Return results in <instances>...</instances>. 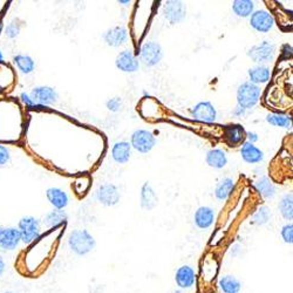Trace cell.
<instances>
[{
  "label": "cell",
  "instance_id": "8fae6325",
  "mask_svg": "<svg viewBox=\"0 0 293 293\" xmlns=\"http://www.w3.org/2000/svg\"><path fill=\"white\" fill-rule=\"evenodd\" d=\"M163 15L170 24H179L187 15V7L182 2L169 0L163 5Z\"/></svg>",
  "mask_w": 293,
  "mask_h": 293
},
{
  "label": "cell",
  "instance_id": "e575fe53",
  "mask_svg": "<svg viewBox=\"0 0 293 293\" xmlns=\"http://www.w3.org/2000/svg\"><path fill=\"white\" fill-rule=\"evenodd\" d=\"M106 106H107V108H108L110 111H119L120 109L122 108V100H121V97L109 99V100L107 101Z\"/></svg>",
  "mask_w": 293,
  "mask_h": 293
},
{
  "label": "cell",
  "instance_id": "ac0fdd59",
  "mask_svg": "<svg viewBox=\"0 0 293 293\" xmlns=\"http://www.w3.org/2000/svg\"><path fill=\"white\" fill-rule=\"evenodd\" d=\"M159 203V197L156 195L154 188L151 187L149 182H146L141 188V193H140V204L144 210H152Z\"/></svg>",
  "mask_w": 293,
  "mask_h": 293
},
{
  "label": "cell",
  "instance_id": "ab89813d",
  "mask_svg": "<svg viewBox=\"0 0 293 293\" xmlns=\"http://www.w3.org/2000/svg\"><path fill=\"white\" fill-rule=\"evenodd\" d=\"M5 267H6L5 261H4L2 256H0V277H2V276L4 275V272H5Z\"/></svg>",
  "mask_w": 293,
  "mask_h": 293
},
{
  "label": "cell",
  "instance_id": "7402d4cb",
  "mask_svg": "<svg viewBox=\"0 0 293 293\" xmlns=\"http://www.w3.org/2000/svg\"><path fill=\"white\" fill-rule=\"evenodd\" d=\"M245 130L241 125H232L228 126L225 129L224 138L230 147H236L241 144L245 139Z\"/></svg>",
  "mask_w": 293,
  "mask_h": 293
},
{
  "label": "cell",
  "instance_id": "ee69618b",
  "mask_svg": "<svg viewBox=\"0 0 293 293\" xmlns=\"http://www.w3.org/2000/svg\"><path fill=\"white\" fill-rule=\"evenodd\" d=\"M3 27H4V24H3V20L0 19V33H2L3 31Z\"/></svg>",
  "mask_w": 293,
  "mask_h": 293
},
{
  "label": "cell",
  "instance_id": "7a4b0ae2",
  "mask_svg": "<svg viewBox=\"0 0 293 293\" xmlns=\"http://www.w3.org/2000/svg\"><path fill=\"white\" fill-rule=\"evenodd\" d=\"M262 90L259 86L251 84V82L246 81L239 85L237 89V103L238 107L242 109H250L257 105L259 99H261Z\"/></svg>",
  "mask_w": 293,
  "mask_h": 293
},
{
  "label": "cell",
  "instance_id": "60d3db41",
  "mask_svg": "<svg viewBox=\"0 0 293 293\" xmlns=\"http://www.w3.org/2000/svg\"><path fill=\"white\" fill-rule=\"evenodd\" d=\"M244 113H245V110L242 109L241 107H237V109L235 110V114L236 115H244Z\"/></svg>",
  "mask_w": 293,
  "mask_h": 293
},
{
  "label": "cell",
  "instance_id": "d6a6232c",
  "mask_svg": "<svg viewBox=\"0 0 293 293\" xmlns=\"http://www.w3.org/2000/svg\"><path fill=\"white\" fill-rule=\"evenodd\" d=\"M20 30H22V25L16 22V20H13V22L7 25V27L5 30V34L6 36H8V38L14 39L19 35Z\"/></svg>",
  "mask_w": 293,
  "mask_h": 293
},
{
  "label": "cell",
  "instance_id": "83f0119b",
  "mask_svg": "<svg viewBox=\"0 0 293 293\" xmlns=\"http://www.w3.org/2000/svg\"><path fill=\"white\" fill-rule=\"evenodd\" d=\"M232 11L239 18H249L255 12V3L251 0H236L232 3Z\"/></svg>",
  "mask_w": 293,
  "mask_h": 293
},
{
  "label": "cell",
  "instance_id": "7c38bea8",
  "mask_svg": "<svg viewBox=\"0 0 293 293\" xmlns=\"http://www.w3.org/2000/svg\"><path fill=\"white\" fill-rule=\"evenodd\" d=\"M115 66L121 72L125 73H134L139 71L140 61L133 51L130 49H125V51L120 52L116 59H115Z\"/></svg>",
  "mask_w": 293,
  "mask_h": 293
},
{
  "label": "cell",
  "instance_id": "52a82bcc",
  "mask_svg": "<svg viewBox=\"0 0 293 293\" xmlns=\"http://www.w3.org/2000/svg\"><path fill=\"white\" fill-rule=\"evenodd\" d=\"M191 118L198 122L213 123L217 119V110L214 106L209 101L198 102L191 109Z\"/></svg>",
  "mask_w": 293,
  "mask_h": 293
},
{
  "label": "cell",
  "instance_id": "44dd1931",
  "mask_svg": "<svg viewBox=\"0 0 293 293\" xmlns=\"http://www.w3.org/2000/svg\"><path fill=\"white\" fill-rule=\"evenodd\" d=\"M249 79L251 84L253 85H263L266 84L271 77V69L265 65H258L255 67L250 68L249 72Z\"/></svg>",
  "mask_w": 293,
  "mask_h": 293
},
{
  "label": "cell",
  "instance_id": "f6af8a7d",
  "mask_svg": "<svg viewBox=\"0 0 293 293\" xmlns=\"http://www.w3.org/2000/svg\"><path fill=\"white\" fill-rule=\"evenodd\" d=\"M3 228H4V226H3V225H0V230H2Z\"/></svg>",
  "mask_w": 293,
  "mask_h": 293
},
{
  "label": "cell",
  "instance_id": "7bdbcfd3",
  "mask_svg": "<svg viewBox=\"0 0 293 293\" xmlns=\"http://www.w3.org/2000/svg\"><path fill=\"white\" fill-rule=\"evenodd\" d=\"M4 61V56H3V52H2V49H0V63H3Z\"/></svg>",
  "mask_w": 293,
  "mask_h": 293
},
{
  "label": "cell",
  "instance_id": "d4e9b609",
  "mask_svg": "<svg viewBox=\"0 0 293 293\" xmlns=\"http://www.w3.org/2000/svg\"><path fill=\"white\" fill-rule=\"evenodd\" d=\"M233 189H235V181L231 179V177H225V179L221 180L216 185V189H214V196H216L217 200L225 201L228 200L229 196L231 195V192L233 191Z\"/></svg>",
  "mask_w": 293,
  "mask_h": 293
},
{
  "label": "cell",
  "instance_id": "f35d334b",
  "mask_svg": "<svg viewBox=\"0 0 293 293\" xmlns=\"http://www.w3.org/2000/svg\"><path fill=\"white\" fill-rule=\"evenodd\" d=\"M245 138H247V142L253 143V144H255V142H257L258 140H259L258 135L256 134V133H252V131H249V133H246Z\"/></svg>",
  "mask_w": 293,
  "mask_h": 293
},
{
  "label": "cell",
  "instance_id": "1f68e13d",
  "mask_svg": "<svg viewBox=\"0 0 293 293\" xmlns=\"http://www.w3.org/2000/svg\"><path fill=\"white\" fill-rule=\"evenodd\" d=\"M270 218H271L270 210L267 209L266 206H261V208H259L257 211L253 213L252 222L255 223V224L264 225L270 221Z\"/></svg>",
  "mask_w": 293,
  "mask_h": 293
},
{
  "label": "cell",
  "instance_id": "ba28073f",
  "mask_svg": "<svg viewBox=\"0 0 293 293\" xmlns=\"http://www.w3.org/2000/svg\"><path fill=\"white\" fill-rule=\"evenodd\" d=\"M30 96L39 107H46L56 103L59 94L54 88L48 87V86H39V87L32 89Z\"/></svg>",
  "mask_w": 293,
  "mask_h": 293
},
{
  "label": "cell",
  "instance_id": "9c48e42d",
  "mask_svg": "<svg viewBox=\"0 0 293 293\" xmlns=\"http://www.w3.org/2000/svg\"><path fill=\"white\" fill-rule=\"evenodd\" d=\"M95 197L102 205L114 206L120 202L121 193H120L119 188L115 184L105 183L97 188Z\"/></svg>",
  "mask_w": 293,
  "mask_h": 293
},
{
  "label": "cell",
  "instance_id": "5b68a950",
  "mask_svg": "<svg viewBox=\"0 0 293 293\" xmlns=\"http://www.w3.org/2000/svg\"><path fill=\"white\" fill-rule=\"evenodd\" d=\"M130 146L136 151L141 152V154H147V152L154 149V147L156 146V139L150 131L138 129L131 134Z\"/></svg>",
  "mask_w": 293,
  "mask_h": 293
},
{
  "label": "cell",
  "instance_id": "30bf717a",
  "mask_svg": "<svg viewBox=\"0 0 293 293\" xmlns=\"http://www.w3.org/2000/svg\"><path fill=\"white\" fill-rule=\"evenodd\" d=\"M250 25L255 31L259 33H267L275 26V18L270 12L265 10H258L251 14Z\"/></svg>",
  "mask_w": 293,
  "mask_h": 293
},
{
  "label": "cell",
  "instance_id": "d6986e66",
  "mask_svg": "<svg viewBox=\"0 0 293 293\" xmlns=\"http://www.w3.org/2000/svg\"><path fill=\"white\" fill-rule=\"evenodd\" d=\"M111 158L119 164H125L131 158V146L127 141H120L114 143L111 148Z\"/></svg>",
  "mask_w": 293,
  "mask_h": 293
},
{
  "label": "cell",
  "instance_id": "ffe728a7",
  "mask_svg": "<svg viewBox=\"0 0 293 293\" xmlns=\"http://www.w3.org/2000/svg\"><path fill=\"white\" fill-rule=\"evenodd\" d=\"M46 197L49 201V203L54 206V209H57V210L65 209L69 203V198L67 196V193H66L63 189H60V188L47 189Z\"/></svg>",
  "mask_w": 293,
  "mask_h": 293
},
{
  "label": "cell",
  "instance_id": "d590c367",
  "mask_svg": "<svg viewBox=\"0 0 293 293\" xmlns=\"http://www.w3.org/2000/svg\"><path fill=\"white\" fill-rule=\"evenodd\" d=\"M11 160V152L8 148L5 146H0V167L5 166V164Z\"/></svg>",
  "mask_w": 293,
  "mask_h": 293
},
{
  "label": "cell",
  "instance_id": "b9f144b4",
  "mask_svg": "<svg viewBox=\"0 0 293 293\" xmlns=\"http://www.w3.org/2000/svg\"><path fill=\"white\" fill-rule=\"evenodd\" d=\"M118 3H119V4H122V5H128V4H130V2H128V0H126V2H122V0H119Z\"/></svg>",
  "mask_w": 293,
  "mask_h": 293
},
{
  "label": "cell",
  "instance_id": "5bb4252c",
  "mask_svg": "<svg viewBox=\"0 0 293 293\" xmlns=\"http://www.w3.org/2000/svg\"><path fill=\"white\" fill-rule=\"evenodd\" d=\"M175 282L181 290H189L196 284V272L189 265H182L175 272Z\"/></svg>",
  "mask_w": 293,
  "mask_h": 293
},
{
  "label": "cell",
  "instance_id": "277c9868",
  "mask_svg": "<svg viewBox=\"0 0 293 293\" xmlns=\"http://www.w3.org/2000/svg\"><path fill=\"white\" fill-rule=\"evenodd\" d=\"M276 48L277 47L272 41L265 40L251 47L246 54L256 64H265L274 59Z\"/></svg>",
  "mask_w": 293,
  "mask_h": 293
},
{
  "label": "cell",
  "instance_id": "603a6c76",
  "mask_svg": "<svg viewBox=\"0 0 293 293\" xmlns=\"http://www.w3.org/2000/svg\"><path fill=\"white\" fill-rule=\"evenodd\" d=\"M205 162L209 167L213 169H222L228 164V156H226L224 150L214 148V149L206 152Z\"/></svg>",
  "mask_w": 293,
  "mask_h": 293
},
{
  "label": "cell",
  "instance_id": "74e56055",
  "mask_svg": "<svg viewBox=\"0 0 293 293\" xmlns=\"http://www.w3.org/2000/svg\"><path fill=\"white\" fill-rule=\"evenodd\" d=\"M292 55V47L291 45L285 44L284 46L282 47V56L284 59H288V57H291Z\"/></svg>",
  "mask_w": 293,
  "mask_h": 293
},
{
  "label": "cell",
  "instance_id": "f1b7e54d",
  "mask_svg": "<svg viewBox=\"0 0 293 293\" xmlns=\"http://www.w3.org/2000/svg\"><path fill=\"white\" fill-rule=\"evenodd\" d=\"M13 63L19 71L24 74H31L35 69V61L30 55H15L13 57Z\"/></svg>",
  "mask_w": 293,
  "mask_h": 293
},
{
  "label": "cell",
  "instance_id": "836d02e7",
  "mask_svg": "<svg viewBox=\"0 0 293 293\" xmlns=\"http://www.w3.org/2000/svg\"><path fill=\"white\" fill-rule=\"evenodd\" d=\"M280 236L286 244H292L293 243V225L292 223H287L280 230Z\"/></svg>",
  "mask_w": 293,
  "mask_h": 293
},
{
  "label": "cell",
  "instance_id": "e0dca14e",
  "mask_svg": "<svg viewBox=\"0 0 293 293\" xmlns=\"http://www.w3.org/2000/svg\"><path fill=\"white\" fill-rule=\"evenodd\" d=\"M241 155L242 159L249 164H257L264 161V152L261 150V148L247 141L243 143L241 148Z\"/></svg>",
  "mask_w": 293,
  "mask_h": 293
},
{
  "label": "cell",
  "instance_id": "bcb514c9",
  "mask_svg": "<svg viewBox=\"0 0 293 293\" xmlns=\"http://www.w3.org/2000/svg\"><path fill=\"white\" fill-rule=\"evenodd\" d=\"M5 293H14V292H5Z\"/></svg>",
  "mask_w": 293,
  "mask_h": 293
},
{
  "label": "cell",
  "instance_id": "2e32d148",
  "mask_svg": "<svg viewBox=\"0 0 293 293\" xmlns=\"http://www.w3.org/2000/svg\"><path fill=\"white\" fill-rule=\"evenodd\" d=\"M214 217H216V213L213 209L210 206H200L193 214V222L198 229L205 230L213 224Z\"/></svg>",
  "mask_w": 293,
  "mask_h": 293
},
{
  "label": "cell",
  "instance_id": "484cf974",
  "mask_svg": "<svg viewBox=\"0 0 293 293\" xmlns=\"http://www.w3.org/2000/svg\"><path fill=\"white\" fill-rule=\"evenodd\" d=\"M67 213L63 211V210L54 209L46 213V216L44 217V224L46 225L48 229H53L61 224H65V223L67 222Z\"/></svg>",
  "mask_w": 293,
  "mask_h": 293
},
{
  "label": "cell",
  "instance_id": "f546056e",
  "mask_svg": "<svg viewBox=\"0 0 293 293\" xmlns=\"http://www.w3.org/2000/svg\"><path fill=\"white\" fill-rule=\"evenodd\" d=\"M278 209L282 216L285 218L286 221H292L293 218V198L292 193H286L284 195L282 200L279 202Z\"/></svg>",
  "mask_w": 293,
  "mask_h": 293
},
{
  "label": "cell",
  "instance_id": "4fadbf2b",
  "mask_svg": "<svg viewBox=\"0 0 293 293\" xmlns=\"http://www.w3.org/2000/svg\"><path fill=\"white\" fill-rule=\"evenodd\" d=\"M22 243V236L16 228H3L0 230V249L13 251Z\"/></svg>",
  "mask_w": 293,
  "mask_h": 293
},
{
  "label": "cell",
  "instance_id": "9a60e30c",
  "mask_svg": "<svg viewBox=\"0 0 293 293\" xmlns=\"http://www.w3.org/2000/svg\"><path fill=\"white\" fill-rule=\"evenodd\" d=\"M103 40L110 47H120L128 40V31L123 26H115L103 34Z\"/></svg>",
  "mask_w": 293,
  "mask_h": 293
},
{
  "label": "cell",
  "instance_id": "3957f363",
  "mask_svg": "<svg viewBox=\"0 0 293 293\" xmlns=\"http://www.w3.org/2000/svg\"><path fill=\"white\" fill-rule=\"evenodd\" d=\"M18 230L22 236V242L30 245L35 243L41 237V226L38 218L26 216L19 221Z\"/></svg>",
  "mask_w": 293,
  "mask_h": 293
},
{
  "label": "cell",
  "instance_id": "8992f818",
  "mask_svg": "<svg viewBox=\"0 0 293 293\" xmlns=\"http://www.w3.org/2000/svg\"><path fill=\"white\" fill-rule=\"evenodd\" d=\"M163 59V48L156 41H149L141 47L140 51V60L142 61L147 67H154L159 65Z\"/></svg>",
  "mask_w": 293,
  "mask_h": 293
},
{
  "label": "cell",
  "instance_id": "6da1fadb",
  "mask_svg": "<svg viewBox=\"0 0 293 293\" xmlns=\"http://www.w3.org/2000/svg\"><path fill=\"white\" fill-rule=\"evenodd\" d=\"M68 246L77 256H86L96 247V241L87 230H74L68 237Z\"/></svg>",
  "mask_w": 293,
  "mask_h": 293
},
{
  "label": "cell",
  "instance_id": "8d00e7d4",
  "mask_svg": "<svg viewBox=\"0 0 293 293\" xmlns=\"http://www.w3.org/2000/svg\"><path fill=\"white\" fill-rule=\"evenodd\" d=\"M20 99H22V101H23L27 107H30V108H34V107H36V108H39V106L36 105V103L32 100V97H31L30 95H28V94L23 93L22 95H20Z\"/></svg>",
  "mask_w": 293,
  "mask_h": 293
},
{
  "label": "cell",
  "instance_id": "4dcf8cb0",
  "mask_svg": "<svg viewBox=\"0 0 293 293\" xmlns=\"http://www.w3.org/2000/svg\"><path fill=\"white\" fill-rule=\"evenodd\" d=\"M266 122L270 123L271 126L275 127H282V128H290L292 126V119L291 116L284 114H267Z\"/></svg>",
  "mask_w": 293,
  "mask_h": 293
},
{
  "label": "cell",
  "instance_id": "cb8c5ba5",
  "mask_svg": "<svg viewBox=\"0 0 293 293\" xmlns=\"http://www.w3.org/2000/svg\"><path fill=\"white\" fill-rule=\"evenodd\" d=\"M255 188L264 198H274L277 193V189H276L275 184L272 181L266 176H262L255 182Z\"/></svg>",
  "mask_w": 293,
  "mask_h": 293
},
{
  "label": "cell",
  "instance_id": "4316f807",
  "mask_svg": "<svg viewBox=\"0 0 293 293\" xmlns=\"http://www.w3.org/2000/svg\"><path fill=\"white\" fill-rule=\"evenodd\" d=\"M221 291L223 293H239L242 291V283L235 276H224L220 279L218 283Z\"/></svg>",
  "mask_w": 293,
  "mask_h": 293
}]
</instances>
